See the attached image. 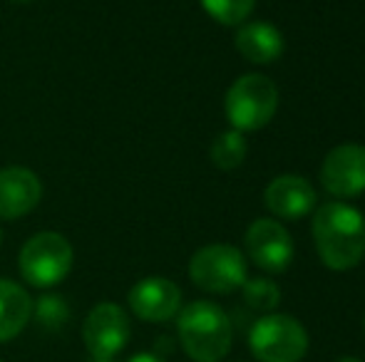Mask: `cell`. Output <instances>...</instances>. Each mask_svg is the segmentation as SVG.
Wrapping results in <instances>:
<instances>
[{
    "label": "cell",
    "instance_id": "10",
    "mask_svg": "<svg viewBox=\"0 0 365 362\" xmlns=\"http://www.w3.org/2000/svg\"><path fill=\"white\" fill-rule=\"evenodd\" d=\"M321 183L331 196H361L365 191V147L341 144L328 151L321 166Z\"/></svg>",
    "mask_w": 365,
    "mask_h": 362
},
{
    "label": "cell",
    "instance_id": "5",
    "mask_svg": "<svg viewBox=\"0 0 365 362\" xmlns=\"http://www.w3.org/2000/svg\"><path fill=\"white\" fill-rule=\"evenodd\" d=\"M249 350L259 362H301L308 353V333L293 315L266 313L251 325Z\"/></svg>",
    "mask_w": 365,
    "mask_h": 362
},
{
    "label": "cell",
    "instance_id": "13",
    "mask_svg": "<svg viewBox=\"0 0 365 362\" xmlns=\"http://www.w3.org/2000/svg\"><path fill=\"white\" fill-rule=\"evenodd\" d=\"M33 318V298L20 283L0 278V343L15 340Z\"/></svg>",
    "mask_w": 365,
    "mask_h": 362
},
{
    "label": "cell",
    "instance_id": "17",
    "mask_svg": "<svg viewBox=\"0 0 365 362\" xmlns=\"http://www.w3.org/2000/svg\"><path fill=\"white\" fill-rule=\"evenodd\" d=\"M244 303L259 313H274L281 303V288L271 278H251L241 285Z\"/></svg>",
    "mask_w": 365,
    "mask_h": 362
},
{
    "label": "cell",
    "instance_id": "19",
    "mask_svg": "<svg viewBox=\"0 0 365 362\" xmlns=\"http://www.w3.org/2000/svg\"><path fill=\"white\" fill-rule=\"evenodd\" d=\"M125 362H164V358H159L157 353H137Z\"/></svg>",
    "mask_w": 365,
    "mask_h": 362
},
{
    "label": "cell",
    "instance_id": "15",
    "mask_svg": "<svg viewBox=\"0 0 365 362\" xmlns=\"http://www.w3.org/2000/svg\"><path fill=\"white\" fill-rule=\"evenodd\" d=\"M73 318L70 303L58 293H45L38 300H33V318L35 325L45 333H60Z\"/></svg>",
    "mask_w": 365,
    "mask_h": 362
},
{
    "label": "cell",
    "instance_id": "11",
    "mask_svg": "<svg viewBox=\"0 0 365 362\" xmlns=\"http://www.w3.org/2000/svg\"><path fill=\"white\" fill-rule=\"evenodd\" d=\"M43 198V181L33 169L5 166L0 169V221L28 216Z\"/></svg>",
    "mask_w": 365,
    "mask_h": 362
},
{
    "label": "cell",
    "instance_id": "22",
    "mask_svg": "<svg viewBox=\"0 0 365 362\" xmlns=\"http://www.w3.org/2000/svg\"><path fill=\"white\" fill-rule=\"evenodd\" d=\"M0 246H3V228H0Z\"/></svg>",
    "mask_w": 365,
    "mask_h": 362
},
{
    "label": "cell",
    "instance_id": "8",
    "mask_svg": "<svg viewBox=\"0 0 365 362\" xmlns=\"http://www.w3.org/2000/svg\"><path fill=\"white\" fill-rule=\"evenodd\" d=\"M246 256L266 273H284L293 261V238L274 218H259L244 236Z\"/></svg>",
    "mask_w": 365,
    "mask_h": 362
},
{
    "label": "cell",
    "instance_id": "16",
    "mask_svg": "<svg viewBox=\"0 0 365 362\" xmlns=\"http://www.w3.org/2000/svg\"><path fill=\"white\" fill-rule=\"evenodd\" d=\"M246 151H249V144H246L244 134L236 129H229V132H221L217 139L212 142L209 156H212V161L221 171H231L244 164Z\"/></svg>",
    "mask_w": 365,
    "mask_h": 362
},
{
    "label": "cell",
    "instance_id": "24",
    "mask_svg": "<svg viewBox=\"0 0 365 362\" xmlns=\"http://www.w3.org/2000/svg\"><path fill=\"white\" fill-rule=\"evenodd\" d=\"M0 362H3V360H0Z\"/></svg>",
    "mask_w": 365,
    "mask_h": 362
},
{
    "label": "cell",
    "instance_id": "7",
    "mask_svg": "<svg viewBox=\"0 0 365 362\" xmlns=\"http://www.w3.org/2000/svg\"><path fill=\"white\" fill-rule=\"evenodd\" d=\"M132 338L130 315L122 305L102 300L82 323V343L92 360H115Z\"/></svg>",
    "mask_w": 365,
    "mask_h": 362
},
{
    "label": "cell",
    "instance_id": "14",
    "mask_svg": "<svg viewBox=\"0 0 365 362\" xmlns=\"http://www.w3.org/2000/svg\"><path fill=\"white\" fill-rule=\"evenodd\" d=\"M236 50L256 65H269L284 53V35L271 23H244L236 33Z\"/></svg>",
    "mask_w": 365,
    "mask_h": 362
},
{
    "label": "cell",
    "instance_id": "6",
    "mask_svg": "<svg viewBox=\"0 0 365 362\" xmlns=\"http://www.w3.org/2000/svg\"><path fill=\"white\" fill-rule=\"evenodd\" d=\"M189 278L204 293L229 295L249 280L246 256L229 243H209L189 261Z\"/></svg>",
    "mask_w": 365,
    "mask_h": 362
},
{
    "label": "cell",
    "instance_id": "18",
    "mask_svg": "<svg viewBox=\"0 0 365 362\" xmlns=\"http://www.w3.org/2000/svg\"><path fill=\"white\" fill-rule=\"evenodd\" d=\"M202 8L221 25H244L254 13L256 0H202Z\"/></svg>",
    "mask_w": 365,
    "mask_h": 362
},
{
    "label": "cell",
    "instance_id": "21",
    "mask_svg": "<svg viewBox=\"0 0 365 362\" xmlns=\"http://www.w3.org/2000/svg\"><path fill=\"white\" fill-rule=\"evenodd\" d=\"M13 3H18V5H28V3H33V0H13Z\"/></svg>",
    "mask_w": 365,
    "mask_h": 362
},
{
    "label": "cell",
    "instance_id": "3",
    "mask_svg": "<svg viewBox=\"0 0 365 362\" xmlns=\"http://www.w3.org/2000/svg\"><path fill=\"white\" fill-rule=\"evenodd\" d=\"M73 243L58 231H40L23 243L18 253V271L33 288H55L73 271Z\"/></svg>",
    "mask_w": 365,
    "mask_h": 362
},
{
    "label": "cell",
    "instance_id": "2",
    "mask_svg": "<svg viewBox=\"0 0 365 362\" xmlns=\"http://www.w3.org/2000/svg\"><path fill=\"white\" fill-rule=\"evenodd\" d=\"M177 338L194 362H221L234 343L231 320L212 300H194L177 313Z\"/></svg>",
    "mask_w": 365,
    "mask_h": 362
},
{
    "label": "cell",
    "instance_id": "9",
    "mask_svg": "<svg viewBox=\"0 0 365 362\" xmlns=\"http://www.w3.org/2000/svg\"><path fill=\"white\" fill-rule=\"evenodd\" d=\"M127 305L145 323H167L182 310V288L162 275H149L130 288Z\"/></svg>",
    "mask_w": 365,
    "mask_h": 362
},
{
    "label": "cell",
    "instance_id": "1",
    "mask_svg": "<svg viewBox=\"0 0 365 362\" xmlns=\"http://www.w3.org/2000/svg\"><path fill=\"white\" fill-rule=\"evenodd\" d=\"M313 241L323 266L351 271L365 258V216L346 201H328L313 213Z\"/></svg>",
    "mask_w": 365,
    "mask_h": 362
},
{
    "label": "cell",
    "instance_id": "4",
    "mask_svg": "<svg viewBox=\"0 0 365 362\" xmlns=\"http://www.w3.org/2000/svg\"><path fill=\"white\" fill-rule=\"evenodd\" d=\"M279 107V90L266 75H241L226 92L224 112L236 132H256L266 127Z\"/></svg>",
    "mask_w": 365,
    "mask_h": 362
},
{
    "label": "cell",
    "instance_id": "12",
    "mask_svg": "<svg viewBox=\"0 0 365 362\" xmlns=\"http://www.w3.org/2000/svg\"><path fill=\"white\" fill-rule=\"evenodd\" d=\"M264 203L274 216L298 221L308 216L316 206V188L298 174H281L266 186Z\"/></svg>",
    "mask_w": 365,
    "mask_h": 362
},
{
    "label": "cell",
    "instance_id": "20",
    "mask_svg": "<svg viewBox=\"0 0 365 362\" xmlns=\"http://www.w3.org/2000/svg\"><path fill=\"white\" fill-rule=\"evenodd\" d=\"M336 362H363L361 358H341V360H336Z\"/></svg>",
    "mask_w": 365,
    "mask_h": 362
},
{
    "label": "cell",
    "instance_id": "23",
    "mask_svg": "<svg viewBox=\"0 0 365 362\" xmlns=\"http://www.w3.org/2000/svg\"><path fill=\"white\" fill-rule=\"evenodd\" d=\"M363 333H365V318H363Z\"/></svg>",
    "mask_w": 365,
    "mask_h": 362
}]
</instances>
